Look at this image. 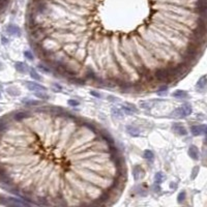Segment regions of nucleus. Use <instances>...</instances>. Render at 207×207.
<instances>
[{"mask_svg":"<svg viewBox=\"0 0 207 207\" xmlns=\"http://www.w3.org/2000/svg\"><path fill=\"white\" fill-rule=\"evenodd\" d=\"M30 46L75 84L145 94L186 76L207 44V0H30Z\"/></svg>","mask_w":207,"mask_h":207,"instance_id":"obj_1","label":"nucleus"},{"mask_svg":"<svg viewBox=\"0 0 207 207\" xmlns=\"http://www.w3.org/2000/svg\"><path fill=\"white\" fill-rule=\"evenodd\" d=\"M127 180L121 149L96 121L52 106L0 118V184L23 200L45 206H110Z\"/></svg>","mask_w":207,"mask_h":207,"instance_id":"obj_2","label":"nucleus"},{"mask_svg":"<svg viewBox=\"0 0 207 207\" xmlns=\"http://www.w3.org/2000/svg\"><path fill=\"white\" fill-rule=\"evenodd\" d=\"M192 106L189 104H184L180 106L177 109H175L174 111L172 112V116L173 117H176V118H183V117H186L189 115L192 114Z\"/></svg>","mask_w":207,"mask_h":207,"instance_id":"obj_3","label":"nucleus"},{"mask_svg":"<svg viewBox=\"0 0 207 207\" xmlns=\"http://www.w3.org/2000/svg\"><path fill=\"white\" fill-rule=\"evenodd\" d=\"M26 87L28 88L30 91H34V92H39V91H46V87L40 85L39 83L35 82H27Z\"/></svg>","mask_w":207,"mask_h":207,"instance_id":"obj_4","label":"nucleus"},{"mask_svg":"<svg viewBox=\"0 0 207 207\" xmlns=\"http://www.w3.org/2000/svg\"><path fill=\"white\" fill-rule=\"evenodd\" d=\"M206 125H193L191 127V133L194 136H200L202 134H205Z\"/></svg>","mask_w":207,"mask_h":207,"instance_id":"obj_5","label":"nucleus"},{"mask_svg":"<svg viewBox=\"0 0 207 207\" xmlns=\"http://www.w3.org/2000/svg\"><path fill=\"white\" fill-rule=\"evenodd\" d=\"M173 131L176 132V133H177L178 135H180V136L186 135V130L184 128V127L181 125L180 123H176V124L173 125Z\"/></svg>","mask_w":207,"mask_h":207,"instance_id":"obj_6","label":"nucleus"},{"mask_svg":"<svg viewBox=\"0 0 207 207\" xmlns=\"http://www.w3.org/2000/svg\"><path fill=\"white\" fill-rule=\"evenodd\" d=\"M144 176V170L142 169L140 166H137V167H135L134 169V178L136 180H139L141 177H143Z\"/></svg>","mask_w":207,"mask_h":207,"instance_id":"obj_7","label":"nucleus"},{"mask_svg":"<svg viewBox=\"0 0 207 207\" xmlns=\"http://www.w3.org/2000/svg\"><path fill=\"white\" fill-rule=\"evenodd\" d=\"M189 155L193 159H198L199 158V150H198V148H197L196 146H194V145H192V146L189 147Z\"/></svg>","mask_w":207,"mask_h":207,"instance_id":"obj_8","label":"nucleus"},{"mask_svg":"<svg viewBox=\"0 0 207 207\" xmlns=\"http://www.w3.org/2000/svg\"><path fill=\"white\" fill-rule=\"evenodd\" d=\"M206 86H207V77L203 76L200 78V80L198 81V83H197V89L203 90Z\"/></svg>","mask_w":207,"mask_h":207,"instance_id":"obj_9","label":"nucleus"},{"mask_svg":"<svg viewBox=\"0 0 207 207\" xmlns=\"http://www.w3.org/2000/svg\"><path fill=\"white\" fill-rule=\"evenodd\" d=\"M123 111H124V113H127V114H133V113H135V112H137V109H136V107L134 106V105H130V104H127V105H124L123 106Z\"/></svg>","mask_w":207,"mask_h":207,"instance_id":"obj_10","label":"nucleus"},{"mask_svg":"<svg viewBox=\"0 0 207 207\" xmlns=\"http://www.w3.org/2000/svg\"><path fill=\"white\" fill-rule=\"evenodd\" d=\"M15 66H16V70H18L19 73H26L27 70H28V67H27L28 65L25 64L24 62H17L15 64Z\"/></svg>","mask_w":207,"mask_h":207,"instance_id":"obj_11","label":"nucleus"},{"mask_svg":"<svg viewBox=\"0 0 207 207\" xmlns=\"http://www.w3.org/2000/svg\"><path fill=\"white\" fill-rule=\"evenodd\" d=\"M8 31L9 33H12L13 35H19L20 34V28L16 25H9L8 27Z\"/></svg>","mask_w":207,"mask_h":207,"instance_id":"obj_12","label":"nucleus"},{"mask_svg":"<svg viewBox=\"0 0 207 207\" xmlns=\"http://www.w3.org/2000/svg\"><path fill=\"white\" fill-rule=\"evenodd\" d=\"M173 96L177 97V98H184L188 96V93L183 90H176L174 93H173Z\"/></svg>","mask_w":207,"mask_h":207,"instance_id":"obj_13","label":"nucleus"},{"mask_svg":"<svg viewBox=\"0 0 207 207\" xmlns=\"http://www.w3.org/2000/svg\"><path fill=\"white\" fill-rule=\"evenodd\" d=\"M143 157H144V158H146V159H152L154 155H153V152H152L151 150H145L143 152Z\"/></svg>","mask_w":207,"mask_h":207,"instance_id":"obj_14","label":"nucleus"},{"mask_svg":"<svg viewBox=\"0 0 207 207\" xmlns=\"http://www.w3.org/2000/svg\"><path fill=\"white\" fill-rule=\"evenodd\" d=\"M154 180L157 183H161L163 180H164V175H163V173H157L155 174V177H154Z\"/></svg>","mask_w":207,"mask_h":207,"instance_id":"obj_15","label":"nucleus"},{"mask_svg":"<svg viewBox=\"0 0 207 207\" xmlns=\"http://www.w3.org/2000/svg\"><path fill=\"white\" fill-rule=\"evenodd\" d=\"M30 76H31L32 79H34V80H37V81L40 80V76H39V75L37 74L33 69L30 70Z\"/></svg>","mask_w":207,"mask_h":207,"instance_id":"obj_16","label":"nucleus"},{"mask_svg":"<svg viewBox=\"0 0 207 207\" xmlns=\"http://www.w3.org/2000/svg\"><path fill=\"white\" fill-rule=\"evenodd\" d=\"M127 130L128 131V133H130L131 135H133V136H138L139 135L138 134V130H137V128L133 127H127Z\"/></svg>","mask_w":207,"mask_h":207,"instance_id":"obj_17","label":"nucleus"},{"mask_svg":"<svg viewBox=\"0 0 207 207\" xmlns=\"http://www.w3.org/2000/svg\"><path fill=\"white\" fill-rule=\"evenodd\" d=\"M184 199H185V192L179 193V195H178V197H177V201H178V203H182L183 201H184Z\"/></svg>","mask_w":207,"mask_h":207,"instance_id":"obj_18","label":"nucleus"},{"mask_svg":"<svg viewBox=\"0 0 207 207\" xmlns=\"http://www.w3.org/2000/svg\"><path fill=\"white\" fill-rule=\"evenodd\" d=\"M35 96L39 98H49V96H47L46 93H44V91H39V92H35Z\"/></svg>","mask_w":207,"mask_h":207,"instance_id":"obj_19","label":"nucleus"},{"mask_svg":"<svg viewBox=\"0 0 207 207\" xmlns=\"http://www.w3.org/2000/svg\"><path fill=\"white\" fill-rule=\"evenodd\" d=\"M24 55H25V57H27V58H28L29 60H32V59H33V54L31 53V51H25Z\"/></svg>","mask_w":207,"mask_h":207,"instance_id":"obj_20","label":"nucleus"},{"mask_svg":"<svg viewBox=\"0 0 207 207\" xmlns=\"http://www.w3.org/2000/svg\"><path fill=\"white\" fill-rule=\"evenodd\" d=\"M67 103H69L70 106H72V107H77L78 105H79V103H78L77 101H74V100H70Z\"/></svg>","mask_w":207,"mask_h":207,"instance_id":"obj_21","label":"nucleus"},{"mask_svg":"<svg viewBox=\"0 0 207 207\" xmlns=\"http://www.w3.org/2000/svg\"><path fill=\"white\" fill-rule=\"evenodd\" d=\"M197 171H198V168H195L194 172H193V174H194V175H192V178H195V176L197 175Z\"/></svg>","mask_w":207,"mask_h":207,"instance_id":"obj_22","label":"nucleus"},{"mask_svg":"<svg viewBox=\"0 0 207 207\" xmlns=\"http://www.w3.org/2000/svg\"><path fill=\"white\" fill-rule=\"evenodd\" d=\"M0 97H1V93H0Z\"/></svg>","mask_w":207,"mask_h":207,"instance_id":"obj_23","label":"nucleus"}]
</instances>
